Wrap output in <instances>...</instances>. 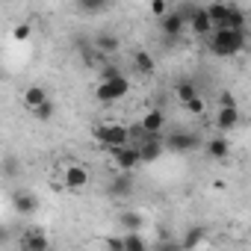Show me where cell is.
Masks as SVG:
<instances>
[{
    "label": "cell",
    "mask_w": 251,
    "mask_h": 251,
    "mask_svg": "<svg viewBox=\"0 0 251 251\" xmlns=\"http://www.w3.org/2000/svg\"><path fill=\"white\" fill-rule=\"evenodd\" d=\"M118 225H121L124 230H142L145 219H142V213H136V210H124V213L118 216Z\"/></svg>",
    "instance_id": "cell-20"
},
{
    "label": "cell",
    "mask_w": 251,
    "mask_h": 251,
    "mask_svg": "<svg viewBox=\"0 0 251 251\" xmlns=\"http://www.w3.org/2000/svg\"><path fill=\"white\" fill-rule=\"evenodd\" d=\"M186 27H189V30H192L195 36H201V39H204V36H207L210 30H213V24H210V18H207L204 6H198V12H195V15L189 18V24H186Z\"/></svg>",
    "instance_id": "cell-18"
},
{
    "label": "cell",
    "mask_w": 251,
    "mask_h": 251,
    "mask_svg": "<svg viewBox=\"0 0 251 251\" xmlns=\"http://www.w3.org/2000/svg\"><path fill=\"white\" fill-rule=\"evenodd\" d=\"M0 77H3V65H0Z\"/></svg>",
    "instance_id": "cell-35"
},
{
    "label": "cell",
    "mask_w": 251,
    "mask_h": 251,
    "mask_svg": "<svg viewBox=\"0 0 251 251\" xmlns=\"http://www.w3.org/2000/svg\"><path fill=\"white\" fill-rule=\"evenodd\" d=\"M163 145L172 154H192V151L201 148V139L192 130H177V133H169V136L163 133Z\"/></svg>",
    "instance_id": "cell-4"
},
{
    "label": "cell",
    "mask_w": 251,
    "mask_h": 251,
    "mask_svg": "<svg viewBox=\"0 0 251 251\" xmlns=\"http://www.w3.org/2000/svg\"><path fill=\"white\" fill-rule=\"evenodd\" d=\"M216 127H219V133H233L239 127V106H219Z\"/></svg>",
    "instance_id": "cell-12"
},
{
    "label": "cell",
    "mask_w": 251,
    "mask_h": 251,
    "mask_svg": "<svg viewBox=\"0 0 251 251\" xmlns=\"http://www.w3.org/2000/svg\"><path fill=\"white\" fill-rule=\"evenodd\" d=\"M219 106H236V98H233L230 92H222V98H219Z\"/></svg>",
    "instance_id": "cell-33"
},
{
    "label": "cell",
    "mask_w": 251,
    "mask_h": 251,
    "mask_svg": "<svg viewBox=\"0 0 251 251\" xmlns=\"http://www.w3.org/2000/svg\"><path fill=\"white\" fill-rule=\"evenodd\" d=\"M248 18H245V9L239 6H227V18H225V27H233V30H245Z\"/></svg>",
    "instance_id": "cell-23"
},
{
    "label": "cell",
    "mask_w": 251,
    "mask_h": 251,
    "mask_svg": "<svg viewBox=\"0 0 251 251\" xmlns=\"http://www.w3.org/2000/svg\"><path fill=\"white\" fill-rule=\"evenodd\" d=\"M109 154H112V163L118 166V172H136V169L142 166L136 142H124V145H118V148H109Z\"/></svg>",
    "instance_id": "cell-5"
},
{
    "label": "cell",
    "mask_w": 251,
    "mask_h": 251,
    "mask_svg": "<svg viewBox=\"0 0 251 251\" xmlns=\"http://www.w3.org/2000/svg\"><path fill=\"white\" fill-rule=\"evenodd\" d=\"M160 30H163L166 39H180L183 30H186V21H183L175 9H169L166 15H160Z\"/></svg>",
    "instance_id": "cell-10"
},
{
    "label": "cell",
    "mask_w": 251,
    "mask_h": 251,
    "mask_svg": "<svg viewBox=\"0 0 251 251\" xmlns=\"http://www.w3.org/2000/svg\"><path fill=\"white\" fill-rule=\"evenodd\" d=\"M12 207L18 216H33L39 213V195L33 189H15L12 192Z\"/></svg>",
    "instance_id": "cell-8"
},
{
    "label": "cell",
    "mask_w": 251,
    "mask_h": 251,
    "mask_svg": "<svg viewBox=\"0 0 251 251\" xmlns=\"http://www.w3.org/2000/svg\"><path fill=\"white\" fill-rule=\"evenodd\" d=\"M127 92H130V80L121 71H115L109 77H100V83L95 86V98L100 103H118L121 98H127Z\"/></svg>",
    "instance_id": "cell-2"
},
{
    "label": "cell",
    "mask_w": 251,
    "mask_h": 251,
    "mask_svg": "<svg viewBox=\"0 0 251 251\" xmlns=\"http://www.w3.org/2000/svg\"><path fill=\"white\" fill-rule=\"evenodd\" d=\"M136 148H139V160H142V163H157V160L166 154V145H163V133L145 136L142 142H136Z\"/></svg>",
    "instance_id": "cell-7"
},
{
    "label": "cell",
    "mask_w": 251,
    "mask_h": 251,
    "mask_svg": "<svg viewBox=\"0 0 251 251\" xmlns=\"http://www.w3.org/2000/svg\"><path fill=\"white\" fill-rule=\"evenodd\" d=\"M207 45H210V50L216 53V56H222V59H233V56H239L242 50H245V30H233V27H213L207 36Z\"/></svg>",
    "instance_id": "cell-1"
},
{
    "label": "cell",
    "mask_w": 251,
    "mask_h": 251,
    "mask_svg": "<svg viewBox=\"0 0 251 251\" xmlns=\"http://www.w3.org/2000/svg\"><path fill=\"white\" fill-rule=\"evenodd\" d=\"M121 245H124V251H145L148 248V242L142 239L139 230H127V233L121 236Z\"/></svg>",
    "instance_id": "cell-21"
},
{
    "label": "cell",
    "mask_w": 251,
    "mask_h": 251,
    "mask_svg": "<svg viewBox=\"0 0 251 251\" xmlns=\"http://www.w3.org/2000/svg\"><path fill=\"white\" fill-rule=\"evenodd\" d=\"M6 239H9V233H6V227H0V245H3Z\"/></svg>",
    "instance_id": "cell-34"
},
{
    "label": "cell",
    "mask_w": 251,
    "mask_h": 251,
    "mask_svg": "<svg viewBox=\"0 0 251 251\" xmlns=\"http://www.w3.org/2000/svg\"><path fill=\"white\" fill-rule=\"evenodd\" d=\"M175 12H177V15H180V18H183V21L189 24V18H192V15L198 12V3H192V0H186V3H180V6H177Z\"/></svg>",
    "instance_id": "cell-29"
},
{
    "label": "cell",
    "mask_w": 251,
    "mask_h": 251,
    "mask_svg": "<svg viewBox=\"0 0 251 251\" xmlns=\"http://www.w3.org/2000/svg\"><path fill=\"white\" fill-rule=\"evenodd\" d=\"M133 68H136L139 74L151 77V74L157 71V62H154V56H151L148 50H133Z\"/></svg>",
    "instance_id": "cell-19"
},
{
    "label": "cell",
    "mask_w": 251,
    "mask_h": 251,
    "mask_svg": "<svg viewBox=\"0 0 251 251\" xmlns=\"http://www.w3.org/2000/svg\"><path fill=\"white\" fill-rule=\"evenodd\" d=\"M3 175H6V177H18V175H21V163H18L15 154L3 157Z\"/></svg>",
    "instance_id": "cell-27"
},
{
    "label": "cell",
    "mask_w": 251,
    "mask_h": 251,
    "mask_svg": "<svg viewBox=\"0 0 251 251\" xmlns=\"http://www.w3.org/2000/svg\"><path fill=\"white\" fill-rule=\"evenodd\" d=\"M89 169L86 166H80V163H68L65 169H62V186L65 189H71V192H80V189H86L89 186Z\"/></svg>",
    "instance_id": "cell-6"
},
{
    "label": "cell",
    "mask_w": 251,
    "mask_h": 251,
    "mask_svg": "<svg viewBox=\"0 0 251 251\" xmlns=\"http://www.w3.org/2000/svg\"><path fill=\"white\" fill-rule=\"evenodd\" d=\"M18 245H21L24 251H48V248H50V239H48L45 227H27V230L21 233Z\"/></svg>",
    "instance_id": "cell-9"
},
{
    "label": "cell",
    "mask_w": 251,
    "mask_h": 251,
    "mask_svg": "<svg viewBox=\"0 0 251 251\" xmlns=\"http://www.w3.org/2000/svg\"><path fill=\"white\" fill-rule=\"evenodd\" d=\"M103 245H106V248H115V251H124L121 236H106V239H103Z\"/></svg>",
    "instance_id": "cell-32"
},
{
    "label": "cell",
    "mask_w": 251,
    "mask_h": 251,
    "mask_svg": "<svg viewBox=\"0 0 251 251\" xmlns=\"http://www.w3.org/2000/svg\"><path fill=\"white\" fill-rule=\"evenodd\" d=\"M74 6H77L83 15H100V12L109 6V0H74Z\"/></svg>",
    "instance_id": "cell-22"
},
{
    "label": "cell",
    "mask_w": 251,
    "mask_h": 251,
    "mask_svg": "<svg viewBox=\"0 0 251 251\" xmlns=\"http://www.w3.org/2000/svg\"><path fill=\"white\" fill-rule=\"evenodd\" d=\"M183 106H186V112H192V115H201V112L207 109V103H204V98H201V95H192Z\"/></svg>",
    "instance_id": "cell-28"
},
{
    "label": "cell",
    "mask_w": 251,
    "mask_h": 251,
    "mask_svg": "<svg viewBox=\"0 0 251 251\" xmlns=\"http://www.w3.org/2000/svg\"><path fill=\"white\" fill-rule=\"evenodd\" d=\"M130 192H133V172H121L118 177L109 180V195L124 198V195H130Z\"/></svg>",
    "instance_id": "cell-14"
},
{
    "label": "cell",
    "mask_w": 251,
    "mask_h": 251,
    "mask_svg": "<svg viewBox=\"0 0 251 251\" xmlns=\"http://www.w3.org/2000/svg\"><path fill=\"white\" fill-rule=\"evenodd\" d=\"M92 133H95V139H98L106 151H109V148H118V145H124V142H130L127 127H124V124H118V121H103V124H98Z\"/></svg>",
    "instance_id": "cell-3"
},
{
    "label": "cell",
    "mask_w": 251,
    "mask_h": 251,
    "mask_svg": "<svg viewBox=\"0 0 251 251\" xmlns=\"http://www.w3.org/2000/svg\"><path fill=\"white\" fill-rule=\"evenodd\" d=\"M227 6H230V3H225V0H213V3H207V6H204V12H207V18H210V24H213V27H225Z\"/></svg>",
    "instance_id": "cell-16"
},
{
    "label": "cell",
    "mask_w": 251,
    "mask_h": 251,
    "mask_svg": "<svg viewBox=\"0 0 251 251\" xmlns=\"http://www.w3.org/2000/svg\"><path fill=\"white\" fill-rule=\"evenodd\" d=\"M30 112H33V115H36V118H39V121H50V118H53V115H56V103H53V100H50V98H48V100H42V103H39V106H33V109H30Z\"/></svg>",
    "instance_id": "cell-24"
},
{
    "label": "cell",
    "mask_w": 251,
    "mask_h": 251,
    "mask_svg": "<svg viewBox=\"0 0 251 251\" xmlns=\"http://www.w3.org/2000/svg\"><path fill=\"white\" fill-rule=\"evenodd\" d=\"M207 157L216 160V163H222V160L230 157V142H227L225 133H219V136H213V139L207 142Z\"/></svg>",
    "instance_id": "cell-13"
},
{
    "label": "cell",
    "mask_w": 251,
    "mask_h": 251,
    "mask_svg": "<svg viewBox=\"0 0 251 251\" xmlns=\"http://www.w3.org/2000/svg\"><path fill=\"white\" fill-rule=\"evenodd\" d=\"M92 45H95V50H98L100 56H112V53L121 48V39H118V36H112V33H98Z\"/></svg>",
    "instance_id": "cell-15"
},
{
    "label": "cell",
    "mask_w": 251,
    "mask_h": 251,
    "mask_svg": "<svg viewBox=\"0 0 251 251\" xmlns=\"http://www.w3.org/2000/svg\"><path fill=\"white\" fill-rule=\"evenodd\" d=\"M139 127L145 130V136L163 133V130H166V112H163V109H148V112L139 118Z\"/></svg>",
    "instance_id": "cell-11"
},
{
    "label": "cell",
    "mask_w": 251,
    "mask_h": 251,
    "mask_svg": "<svg viewBox=\"0 0 251 251\" xmlns=\"http://www.w3.org/2000/svg\"><path fill=\"white\" fill-rule=\"evenodd\" d=\"M21 100H24V106H27V109H33V106H39L42 100H48V89H45L42 83H33V86H27V89H24Z\"/></svg>",
    "instance_id": "cell-17"
},
{
    "label": "cell",
    "mask_w": 251,
    "mask_h": 251,
    "mask_svg": "<svg viewBox=\"0 0 251 251\" xmlns=\"http://www.w3.org/2000/svg\"><path fill=\"white\" fill-rule=\"evenodd\" d=\"M175 95H177V100H180V103H186L192 95H198V89H195V83H192V80H180V83L175 86Z\"/></svg>",
    "instance_id": "cell-25"
},
{
    "label": "cell",
    "mask_w": 251,
    "mask_h": 251,
    "mask_svg": "<svg viewBox=\"0 0 251 251\" xmlns=\"http://www.w3.org/2000/svg\"><path fill=\"white\" fill-rule=\"evenodd\" d=\"M151 12L160 18V15H166V12H169V3H166V0H151Z\"/></svg>",
    "instance_id": "cell-31"
},
{
    "label": "cell",
    "mask_w": 251,
    "mask_h": 251,
    "mask_svg": "<svg viewBox=\"0 0 251 251\" xmlns=\"http://www.w3.org/2000/svg\"><path fill=\"white\" fill-rule=\"evenodd\" d=\"M204 245V227H192L183 239H180V248H198Z\"/></svg>",
    "instance_id": "cell-26"
},
{
    "label": "cell",
    "mask_w": 251,
    "mask_h": 251,
    "mask_svg": "<svg viewBox=\"0 0 251 251\" xmlns=\"http://www.w3.org/2000/svg\"><path fill=\"white\" fill-rule=\"evenodd\" d=\"M30 36H33V27H30V24L12 27V39H15V42H30Z\"/></svg>",
    "instance_id": "cell-30"
}]
</instances>
